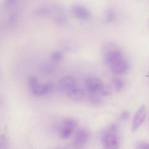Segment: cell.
<instances>
[{
	"label": "cell",
	"instance_id": "obj_1",
	"mask_svg": "<svg viewBox=\"0 0 149 149\" xmlns=\"http://www.w3.org/2000/svg\"><path fill=\"white\" fill-rule=\"evenodd\" d=\"M102 141L104 149H118V141L116 125H112L104 133Z\"/></svg>",
	"mask_w": 149,
	"mask_h": 149
},
{
	"label": "cell",
	"instance_id": "obj_2",
	"mask_svg": "<svg viewBox=\"0 0 149 149\" xmlns=\"http://www.w3.org/2000/svg\"><path fill=\"white\" fill-rule=\"evenodd\" d=\"M146 107L144 105H142L135 114L132 120V131L135 132L144 122L146 115Z\"/></svg>",
	"mask_w": 149,
	"mask_h": 149
},
{
	"label": "cell",
	"instance_id": "obj_3",
	"mask_svg": "<svg viewBox=\"0 0 149 149\" xmlns=\"http://www.w3.org/2000/svg\"><path fill=\"white\" fill-rule=\"evenodd\" d=\"M76 86L75 79L73 77L67 76L60 80L58 86V90L61 92L67 93Z\"/></svg>",
	"mask_w": 149,
	"mask_h": 149
},
{
	"label": "cell",
	"instance_id": "obj_4",
	"mask_svg": "<svg viewBox=\"0 0 149 149\" xmlns=\"http://www.w3.org/2000/svg\"><path fill=\"white\" fill-rule=\"evenodd\" d=\"M85 84L88 92L98 93L103 85L101 80L94 76L87 78L86 80Z\"/></svg>",
	"mask_w": 149,
	"mask_h": 149
},
{
	"label": "cell",
	"instance_id": "obj_5",
	"mask_svg": "<svg viewBox=\"0 0 149 149\" xmlns=\"http://www.w3.org/2000/svg\"><path fill=\"white\" fill-rule=\"evenodd\" d=\"M72 14L76 17L83 19L89 18L91 14L90 11L83 6L78 4H74L71 7Z\"/></svg>",
	"mask_w": 149,
	"mask_h": 149
},
{
	"label": "cell",
	"instance_id": "obj_6",
	"mask_svg": "<svg viewBox=\"0 0 149 149\" xmlns=\"http://www.w3.org/2000/svg\"><path fill=\"white\" fill-rule=\"evenodd\" d=\"M112 72L117 74H121L127 70L128 64L124 57L116 60L109 64Z\"/></svg>",
	"mask_w": 149,
	"mask_h": 149
},
{
	"label": "cell",
	"instance_id": "obj_7",
	"mask_svg": "<svg viewBox=\"0 0 149 149\" xmlns=\"http://www.w3.org/2000/svg\"><path fill=\"white\" fill-rule=\"evenodd\" d=\"M54 61H45L41 63L38 67V70L44 75H50L54 73L56 69Z\"/></svg>",
	"mask_w": 149,
	"mask_h": 149
},
{
	"label": "cell",
	"instance_id": "obj_8",
	"mask_svg": "<svg viewBox=\"0 0 149 149\" xmlns=\"http://www.w3.org/2000/svg\"><path fill=\"white\" fill-rule=\"evenodd\" d=\"M67 93L70 99L77 101L82 99L85 94L83 90L76 86L70 90Z\"/></svg>",
	"mask_w": 149,
	"mask_h": 149
},
{
	"label": "cell",
	"instance_id": "obj_9",
	"mask_svg": "<svg viewBox=\"0 0 149 149\" xmlns=\"http://www.w3.org/2000/svg\"><path fill=\"white\" fill-rule=\"evenodd\" d=\"M88 135L87 132L86 130H79L77 132L75 135V143L79 145L84 143L88 139Z\"/></svg>",
	"mask_w": 149,
	"mask_h": 149
},
{
	"label": "cell",
	"instance_id": "obj_10",
	"mask_svg": "<svg viewBox=\"0 0 149 149\" xmlns=\"http://www.w3.org/2000/svg\"><path fill=\"white\" fill-rule=\"evenodd\" d=\"M30 88L32 93L35 96H40L46 94L44 84L38 83Z\"/></svg>",
	"mask_w": 149,
	"mask_h": 149
},
{
	"label": "cell",
	"instance_id": "obj_11",
	"mask_svg": "<svg viewBox=\"0 0 149 149\" xmlns=\"http://www.w3.org/2000/svg\"><path fill=\"white\" fill-rule=\"evenodd\" d=\"M88 97L89 101L94 104L100 103L102 100L101 96L97 92H88Z\"/></svg>",
	"mask_w": 149,
	"mask_h": 149
},
{
	"label": "cell",
	"instance_id": "obj_12",
	"mask_svg": "<svg viewBox=\"0 0 149 149\" xmlns=\"http://www.w3.org/2000/svg\"><path fill=\"white\" fill-rule=\"evenodd\" d=\"M60 45L63 49L68 51H74L76 47L74 43L66 40H61L59 42Z\"/></svg>",
	"mask_w": 149,
	"mask_h": 149
},
{
	"label": "cell",
	"instance_id": "obj_13",
	"mask_svg": "<svg viewBox=\"0 0 149 149\" xmlns=\"http://www.w3.org/2000/svg\"><path fill=\"white\" fill-rule=\"evenodd\" d=\"M50 8L48 6L43 5L37 8L35 11V14L38 16L45 15L48 14L50 12Z\"/></svg>",
	"mask_w": 149,
	"mask_h": 149
},
{
	"label": "cell",
	"instance_id": "obj_14",
	"mask_svg": "<svg viewBox=\"0 0 149 149\" xmlns=\"http://www.w3.org/2000/svg\"><path fill=\"white\" fill-rule=\"evenodd\" d=\"M77 125V121L72 118H65L62 122V126L68 127L73 130L75 128Z\"/></svg>",
	"mask_w": 149,
	"mask_h": 149
},
{
	"label": "cell",
	"instance_id": "obj_15",
	"mask_svg": "<svg viewBox=\"0 0 149 149\" xmlns=\"http://www.w3.org/2000/svg\"><path fill=\"white\" fill-rule=\"evenodd\" d=\"M73 130L66 127H62L60 133L61 138L63 139L68 138L70 135Z\"/></svg>",
	"mask_w": 149,
	"mask_h": 149
},
{
	"label": "cell",
	"instance_id": "obj_16",
	"mask_svg": "<svg viewBox=\"0 0 149 149\" xmlns=\"http://www.w3.org/2000/svg\"><path fill=\"white\" fill-rule=\"evenodd\" d=\"M63 56V54L61 51L57 50L52 52L51 55V58L52 61L56 62L61 60Z\"/></svg>",
	"mask_w": 149,
	"mask_h": 149
},
{
	"label": "cell",
	"instance_id": "obj_17",
	"mask_svg": "<svg viewBox=\"0 0 149 149\" xmlns=\"http://www.w3.org/2000/svg\"><path fill=\"white\" fill-rule=\"evenodd\" d=\"M104 17L103 21L105 23H108L112 21L115 17V14L112 10L109 9L104 14Z\"/></svg>",
	"mask_w": 149,
	"mask_h": 149
},
{
	"label": "cell",
	"instance_id": "obj_18",
	"mask_svg": "<svg viewBox=\"0 0 149 149\" xmlns=\"http://www.w3.org/2000/svg\"><path fill=\"white\" fill-rule=\"evenodd\" d=\"M99 92L101 95L107 96L111 93L112 88L110 86L108 85H103Z\"/></svg>",
	"mask_w": 149,
	"mask_h": 149
},
{
	"label": "cell",
	"instance_id": "obj_19",
	"mask_svg": "<svg viewBox=\"0 0 149 149\" xmlns=\"http://www.w3.org/2000/svg\"><path fill=\"white\" fill-rule=\"evenodd\" d=\"M113 83L114 87L117 90H121L124 85L123 80L119 78H114L113 80Z\"/></svg>",
	"mask_w": 149,
	"mask_h": 149
},
{
	"label": "cell",
	"instance_id": "obj_20",
	"mask_svg": "<svg viewBox=\"0 0 149 149\" xmlns=\"http://www.w3.org/2000/svg\"><path fill=\"white\" fill-rule=\"evenodd\" d=\"M46 94L52 93L54 90L55 85L54 83L52 81H49L44 84Z\"/></svg>",
	"mask_w": 149,
	"mask_h": 149
},
{
	"label": "cell",
	"instance_id": "obj_21",
	"mask_svg": "<svg viewBox=\"0 0 149 149\" xmlns=\"http://www.w3.org/2000/svg\"><path fill=\"white\" fill-rule=\"evenodd\" d=\"M55 21L58 24L64 25L66 24L67 22V19L66 16L63 14L58 15L55 17Z\"/></svg>",
	"mask_w": 149,
	"mask_h": 149
},
{
	"label": "cell",
	"instance_id": "obj_22",
	"mask_svg": "<svg viewBox=\"0 0 149 149\" xmlns=\"http://www.w3.org/2000/svg\"><path fill=\"white\" fill-rule=\"evenodd\" d=\"M149 144L146 142L140 141L135 145L136 149H149Z\"/></svg>",
	"mask_w": 149,
	"mask_h": 149
},
{
	"label": "cell",
	"instance_id": "obj_23",
	"mask_svg": "<svg viewBox=\"0 0 149 149\" xmlns=\"http://www.w3.org/2000/svg\"><path fill=\"white\" fill-rule=\"evenodd\" d=\"M38 83L37 78L35 76H32L29 77L28 80V84L29 88L37 84Z\"/></svg>",
	"mask_w": 149,
	"mask_h": 149
},
{
	"label": "cell",
	"instance_id": "obj_24",
	"mask_svg": "<svg viewBox=\"0 0 149 149\" xmlns=\"http://www.w3.org/2000/svg\"><path fill=\"white\" fill-rule=\"evenodd\" d=\"M130 116L129 112L126 110L123 111L120 114V117L123 119L126 120L128 119Z\"/></svg>",
	"mask_w": 149,
	"mask_h": 149
},
{
	"label": "cell",
	"instance_id": "obj_25",
	"mask_svg": "<svg viewBox=\"0 0 149 149\" xmlns=\"http://www.w3.org/2000/svg\"><path fill=\"white\" fill-rule=\"evenodd\" d=\"M7 147V141H0V149H6Z\"/></svg>",
	"mask_w": 149,
	"mask_h": 149
}]
</instances>
